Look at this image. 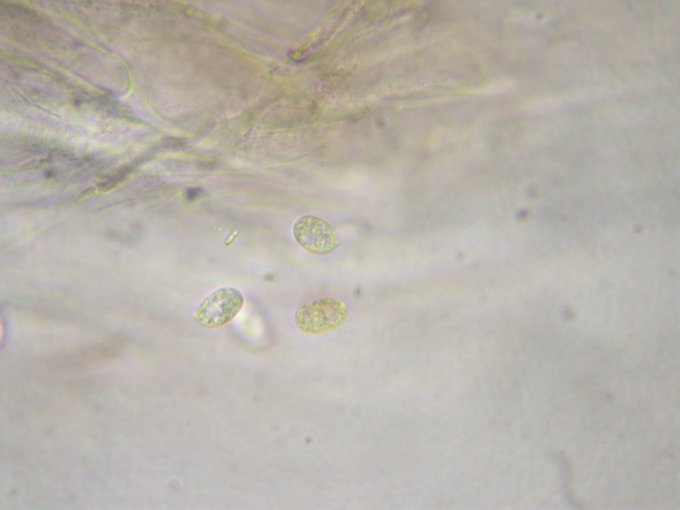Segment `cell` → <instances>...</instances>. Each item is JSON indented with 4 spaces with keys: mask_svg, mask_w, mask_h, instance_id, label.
Segmentation results:
<instances>
[{
    "mask_svg": "<svg viewBox=\"0 0 680 510\" xmlns=\"http://www.w3.org/2000/svg\"><path fill=\"white\" fill-rule=\"evenodd\" d=\"M348 315L347 305L335 297H319L301 304L294 320L303 332L317 334L336 329Z\"/></svg>",
    "mask_w": 680,
    "mask_h": 510,
    "instance_id": "1",
    "label": "cell"
},
{
    "mask_svg": "<svg viewBox=\"0 0 680 510\" xmlns=\"http://www.w3.org/2000/svg\"><path fill=\"white\" fill-rule=\"evenodd\" d=\"M244 304L243 293L227 286L213 291L198 306L194 320L206 329L219 328L232 321Z\"/></svg>",
    "mask_w": 680,
    "mask_h": 510,
    "instance_id": "2",
    "label": "cell"
},
{
    "mask_svg": "<svg viewBox=\"0 0 680 510\" xmlns=\"http://www.w3.org/2000/svg\"><path fill=\"white\" fill-rule=\"evenodd\" d=\"M292 231L298 245L315 255L330 254L340 245L332 226L316 216L298 217L293 225Z\"/></svg>",
    "mask_w": 680,
    "mask_h": 510,
    "instance_id": "3",
    "label": "cell"
}]
</instances>
